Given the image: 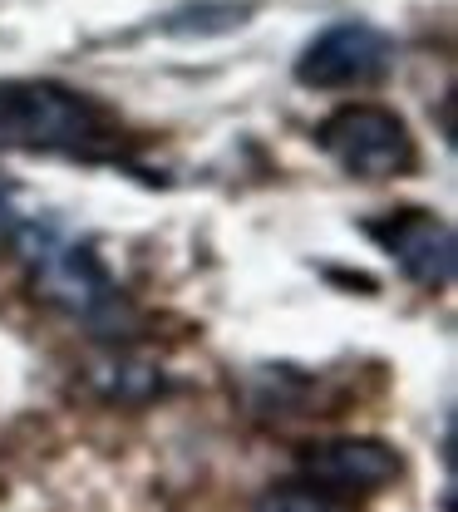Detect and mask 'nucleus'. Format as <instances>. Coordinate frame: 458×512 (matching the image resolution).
<instances>
[{
    "label": "nucleus",
    "instance_id": "6e6552de",
    "mask_svg": "<svg viewBox=\"0 0 458 512\" xmlns=\"http://www.w3.org/2000/svg\"><path fill=\"white\" fill-rule=\"evenodd\" d=\"M252 512H345V503L330 498L326 488H316V483L301 478V483H276V488H266Z\"/></svg>",
    "mask_w": 458,
    "mask_h": 512
},
{
    "label": "nucleus",
    "instance_id": "0eeeda50",
    "mask_svg": "<svg viewBox=\"0 0 458 512\" xmlns=\"http://www.w3.org/2000/svg\"><path fill=\"white\" fill-rule=\"evenodd\" d=\"M84 384L104 404H119V409H143V404H153V399L168 394V375L153 360L129 355V350H109L94 365H84Z\"/></svg>",
    "mask_w": 458,
    "mask_h": 512
},
{
    "label": "nucleus",
    "instance_id": "1a4fd4ad",
    "mask_svg": "<svg viewBox=\"0 0 458 512\" xmlns=\"http://www.w3.org/2000/svg\"><path fill=\"white\" fill-rule=\"evenodd\" d=\"M247 20V5H197V10H178L168 20L173 35H222V30H237Z\"/></svg>",
    "mask_w": 458,
    "mask_h": 512
},
{
    "label": "nucleus",
    "instance_id": "7ed1b4c3",
    "mask_svg": "<svg viewBox=\"0 0 458 512\" xmlns=\"http://www.w3.org/2000/svg\"><path fill=\"white\" fill-rule=\"evenodd\" d=\"M316 143L340 173H350L360 183L404 178L419 163L409 124L385 104H340L330 119H321Z\"/></svg>",
    "mask_w": 458,
    "mask_h": 512
},
{
    "label": "nucleus",
    "instance_id": "20e7f679",
    "mask_svg": "<svg viewBox=\"0 0 458 512\" xmlns=\"http://www.w3.org/2000/svg\"><path fill=\"white\" fill-rule=\"evenodd\" d=\"M394 69V40L370 20H335L296 60L306 89H365Z\"/></svg>",
    "mask_w": 458,
    "mask_h": 512
},
{
    "label": "nucleus",
    "instance_id": "9d476101",
    "mask_svg": "<svg viewBox=\"0 0 458 512\" xmlns=\"http://www.w3.org/2000/svg\"><path fill=\"white\" fill-rule=\"evenodd\" d=\"M15 197H20V192H15V183H5V178H0V232H5L15 217H20V212H15Z\"/></svg>",
    "mask_w": 458,
    "mask_h": 512
},
{
    "label": "nucleus",
    "instance_id": "423d86ee",
    "mask_svg": "<svg viewBox=\"0 0 458 512\" xmlns=\"http://www.w3.org/2000/svg\"><path fill=\"white\" fill-rule=\"evenodd\" d=\"M404 458L380 439H326L301 448V478L326 488L330 498H370L380 488L399 483Z\"/></svg>",
    "mask_w": 458,
    "mask_h": 512
},
{
    "label": "nucleus",
    "instance_id": "f03ea898",
    "mask_svg": "<svg viewBox=\"0 0 458 512\" xmlns=\"http://www.w3.org/2000/svg\"><path fill=\"white\" fill-rule=\"evenodd\" d=\"M114 143L109 114L55 79L0 84V153H99Z\"/></svg>",
    "mask_w": 458,
    "mask_h": 512
},
{
    "label": "nucleus",
    "instance_id": "f257e3e1",
    "mask_svg": "<svg viewBox=\"0 0 458 512\" xmlns=\"http://www.w3.org/2000/svg\"><path fill=\"white\" fill-rule=\"evenodd\" d=\"M10 247L30 271V291L35 301L55 306L60 316L89 325L104 340H124L133 330V306L119 291V281L109 276V266L99 252L79 237H69L60 217H15L10 227Z\"/></svg>",
    "mask_w": 458,
    "mask_h": 512
},
{
    "label": "nucleus",
    "instance_id": "39448f33",
    "mask_svg": "<svg viewBox=\"0 0 458 512\" xmlns=\"http://www.w3.org/2000/svg\"><path fill=\"white\" fill-rule=\"evenodd\" d=\"M365 232L385 247V256H394V266L404 271V281H414L419 291H449L454 286L458 237L439 212L399 207V212L375 217Z\"/></svg>",
    "mask_w": 458,
    "mask_h": 512
}]
</instances>
